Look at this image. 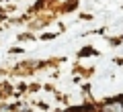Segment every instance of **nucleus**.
<instances>
[{"instance_id": "f257e3e1", "label": "nucleus", "mask_w": 123, "mask_h": 112, "mask_svg": "<svg viewBox=\"0 0 123 112\" xmlns=\"http://www.w3.org/2000/svg\"><path fill=\"white\" fill-rule=\"evenodd\" d=\"M103 112H123V104L121 102H113V104H109V106L103 108Z\"/></svg>"}, {"instance_id": "f03ea898", "label": "nucleus", "mask_w": 123, "mask_h": 112, "mask_svg": "<svg viewBox=\"0 0 123 112\" xmlns=\"http://www.w3.org/2000/svg\"><path fill=\"white\" fill-rule=\"evenodd\" d=\"M121 104H123V100H121Z\"/></svg>"}]
</instances>
